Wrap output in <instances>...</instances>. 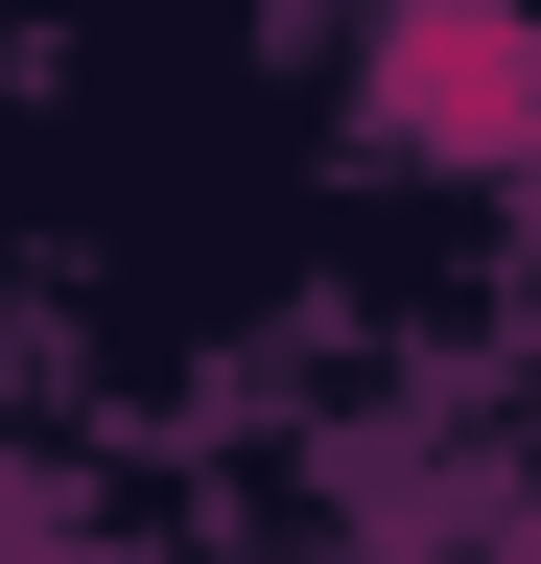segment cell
<instances>
[{"label":"cell","mask_w":541,"mask_h":564,"mask_svg":"<svg viewBox=\"0 0 541 564\" xmlns=\"http://www.w3.org/2000/svg\"><path fill=\"white\" fill-rule=\"evenodd\" d=\"M377 141H424V165H541V24L518 0H377Z\"/></svg>","instance_id":"cell-1"}]
</instances>
